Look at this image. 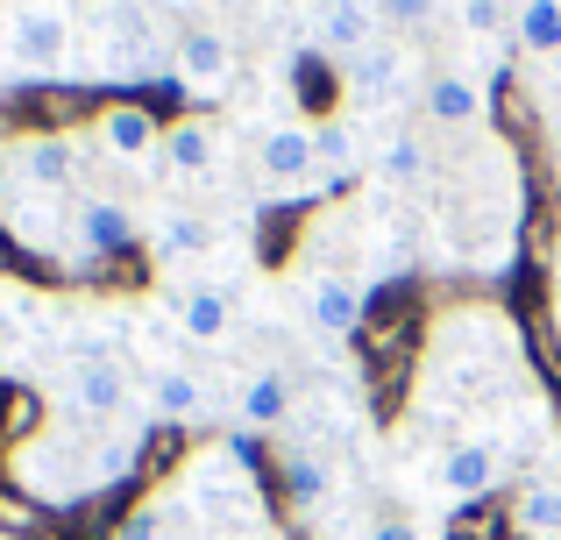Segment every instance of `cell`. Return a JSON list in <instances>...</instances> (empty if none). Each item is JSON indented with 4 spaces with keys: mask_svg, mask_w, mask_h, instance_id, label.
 I'll return each instance as SVG.
<instances>
[{
    "mask_svg": "<svg viewBox=\"0 0 561 540\" xmlns=\"http://www.w3.org/2000/svg\"><path fill=\"white\" fill-rule=\"evenodd\" d=\"M256 171L277 185V193H306L320 185V157H313V122H277L271 136L256 142Z\"/></svg>",
    "mask_w": 561,
    "mask_h": 540,
    "instance_id": "6da1fadb",
    "label": "cell"
},
{
    "mask_svg": "<svg viewBox=\"0 0 561 540\" xmlns=\"http://www.w3.org/2000/svg\"><path fill=\"white\" fill-rule=\"evenodd\" d=\"M8 43H14V65H28V71L65 65V43H71L65 8H57V0H22V8H14Z\"/></svg>",
    "mask_w": 561,
    "mask_h": 540,
    "instance_id": "7a4b0ae2",
    "label": "cell"
},
{
    "mask_svg": "<svg viewBox=\"0 0 561 540\" xmlns=\"http://www.w3.org/2000/svg\"><path fill=\"white\" fill-rule=\"evenodd\" d=\"M483 107H491V93H483L462 65H448V71H434V79H426V122L469 128V122H483Z\"/></svg>",
    "mask_w": 561,
    "mask_h": 540,
    "instance_id": "3957f363",
    "label": "cell"
},
{
    "mask_svg": "<svg viewBox=\"0 0 561 540\" xmlns=\"http://www.w3.org/2000/svg\"><path fill=\"white\" fill-rule=\"evenodd\" d=\"M342 79H348V100H356V107H398V93H405V57L363 50V57L342 65Z\"/></svg>",
    "mask_w": 561,
    "mask_h": 540,
    "instance_id": "277c9868",
    "label": "cell"
},
{
    "mask_svg": "<svg viewBox=\"0 0 561 540\" xmlns=\"http://www.w3.org/2000/svg\"><path fill=\"white\" fill-rule=\"evenodd\" d=\"M320 43H328L334 57H363V50H377V14H370V0H328L320 8Z\"/></svg>",
    "mask_w": 561,
    "mask_h": 540,
    "instance_id": "5b68a950",
    "label": "cell"
},
{
    "mask_svg": "<svg viewBox=\"0 0 561 540\" xmlns=\"http://www.w3.org/2000/svg\"><path fill=\"white\" fill-rule=\"evenodd\" d=\"M65 399H71V413H79V420H114V413L128 405L122 363H85V370L65 384Z\"/></svg>",
    "mask_w": 561,
    "mask_h": 540,
    "instance_id": "8992f818",
    "label": "cell"
},
{
    "mask_svg": "<svg viewBox=\"0 0 561 540\" xmlns=\"http://www.w3.org/2000/svg\"><path fill=\"white\" fill-rule=\"evenodd\" d=\"M491 484H497V448L491 441H455L440 456V491L448 498H483Z\"/></svg>",
    "mask_w": 561,
    "mask_h": 540,
    "instance_id": "52a82bcc",
    "label": "cell"
},
{
    "mask_svg": "<svg viewBox=\"0 0 561 540\" xmlns=\"http://www.w3.org/2000/svg\"><path fill=\"white\" fill-rule=\"evenodd\" d=\"M179 328L192 342H220V334L234 328V291L228 285H192L179 291Z\"/></svg>",
    "mask_w": 561,
    "mask_h": 540,
    "instance_id": "ba28073f",
    "label": "cell"
},
{
    "mask_svg": "<svg viewBox=\"0 0 561 540\" xmlns=\"http://www.w3.org/2000/svg\"><path fill=\"white\" fill-rule=\"evenodd\" d=\"M306 306H313L320 334H356L363 328V285H348V277H313Z\"/></svg>",
    "mask_w": 561,
    "mask_h": 540,
    "instance_id": "9c48e42d",
    "label": "cell"
},
{
    "mask_svg": "<svg viewBox=\"0 0 561 540\" xmlns=\"http://www.w3.org/2000/svg\"><path fill=\"white\" fill-rule=\"evenodd\" d=\"M214 157H220L214 122H171V136H164L171 179H206V171H214Z\"/></svg>",
    "mask_w": 561,
    "mask_h": 540,
    "instance_id": "30bf717a",
    "label": "cell"
},
{
    "mask_svg": "<svg viewBox=\"0 0 561 540\" xmlns=\"http://www.w3.org/2000/svg\"><path fill=\"white\" fill-rule=\"evenodd\" d=\"M100 142H107V157H128V164H136V157H150L164 136H157L150 107H107L100 114Z\"/></svg>",
    "mask_w": 561,
    "mask_h": 540,
    "instance_id": "8fae6325",
    "label": "cell"
},
{
    "mask_svg": "<svg viewBox=\"0 0 561 540\" xmlns=\"http://www.w3.org/2000/svg\"><path fill=\"white\" fill-rule=\"evenodd\" d=\"M79 242L85 250H128V242H136V214L122 207V199H85L79 207Z\"/></svg>",
    "mask_w": 561,
    "mask_h": 540,
    "instance_id": "7c38bea8",
    "label": "cell"
},
{
    "mask_svg": "<svg viewBox=\"0 0 561 540\" xmlns=\"http://www.w3.org/2000/svg\"><path fill=\"white\" fill-rule=\"evenodd\" d=\"M179 65H185L192 85H220L234 71V43L220 36V28H192V36L179 43Z\"/></svg>",
    "mask_w": 561,
    "mask_h": 540,
    "instance_id": "4fadbf2b",
    "label": "cell"
},
{
    "mask_svg": "<svg viewBox=\"0 0 561 540\" xmlns=\"http://www.w3.org/2000/svg\"><path fill=\"white\" fill-rule=\"evenodd\" d=\"M206 250H214V221H206V214L171 207L164 221H157V256H164V264H185V256H206Z\"/></svg>",
    "mask_w": 561,
    "mask_h": 540,
    "instance_id": "5bb4252c",
    "label": "cell"
},
{
    "mask_svg": "<svg viewBox=\"0 0 561 540\" xmlns=\"http://www.w3.org/2000/svg\"><path fill=\"white\" fill-rule=\"evenodd\" d=\"M150 413L164 420H199L206 413V384L192 370H157L150 377Z\"/></svg>",
    "mask_w": 561,
    "mask_h": 540,
    "instance_id": "9a60e30c",
    "label": "cell"
},
{
    "mask_svg": "<svg viewBox=\"0 0 561 540\" xmlns=\"http://www.w3.org/2000/svg\"><path fill=\"white\" fill-rule=\"evenodd\" d=\"M285 405H291V384H285V370H256L242 384V420L249 427H277V420H285Z\"/></svg>",
    "mask_w": 561,
    "mask_h": 540,
    "instance_id": "2e32d148",
    "label": "cell"
},
{
    "mask_svg": "<svg viewBox=\"0 0 561 540\" xmlns=\"http://www.w3.org/2000/svg\"><path fill=\"white\" fill-rule=\"evenodd\" d=\"M512 28H519L526 50L554 57L561 50V0H519V8H512Z\"/></svg>",
    "mask_w": 561,
    "mask_h": 540,
    "instance_id": "e0dca14e",
    "label": "cell"
},
{
    "mask_svg": "<svg viewBox=\"0 0 561 540\" xmlns=\"http://www.w3.org/2000/svg\"><path fill=\"white\" fill-rule=\"evenodd\" d=\"M313 157H320V185L348 179V171H356V128L348 122H320L313 128Z\"/></svg>",
    "mask_w": 561,
    "mask_h": 540,
    "instance_id": "ac0fdd59",
    "label": "cell"
},
{
    "mask_svg": "<svg viewBox=\"0 0 561 540\" xmlns=\"http://www.w3.org/2000/svg\"><path fill=\"white\" fill-rule=\"evenodd\" d=\"M107 43H114V57H157L150 22H142V0H114L107 8Z\"/></svg>",
    "mask_w": 561,
    "mask_h": 540,
    "instance_id": "d6986e66",
    "label": "cell"
},
{
    "mask_svg": "<svg viewBox=\"0 0 561 540\" xmlns=\"http://www.w3.org/2000/svg\"><path fill=\"white\" fill-rule=\"evenodd\" d=\"M512 519H519L526 533H561V491L548 484V476H534V484L519 491V513Z\"/></svg>",
    "mask_w": 561,
    "mask_h": 540,
    "instance_id": "ffe728a7",
    "label": "cell"
},
{
    "mask_svg": "<svg viewBox=\"0 0 561 540\" xmlns=\"http://www.w3.org/2000/svg\"><path fill=\"white\" fill-rule=\"evenodd\" d=\"M14 164L36 171V185H65V171H71V142L36 136V142H22V150H14Z\"/></svg>",
    "mask_w": 561,
    "mask_h": 540,
    "instance_id": "44dd1931",
    "label": "cell"
},
{
    "mask_svg": "<svg viewBox=\"0 0 561 540\" xmlns=\"http://www.w3.org/2000/svg\"><path fill=\"white\" fill-rule=\"evenodd\" d=\"M383 171H391V179H426V142L412 136V128H391V142H383Z\"/></svg>",
    "mask_w": 561,
    "mask_h": 540,
    "instance_id": "7402d4cb",
    "label": "cell"
},
{
    "mask_svg": "<svg viewBox=\"0 0 561 540\" xmlns=\"http://www.w3.org/2000/svg\"><path fill=\"white\" fill-rule=\"evenodd\" d=\"M291 491H299V498L313 505L320 491H328V470H320V462H291Z\"/></svg>",
    "mask_w": 561,
    "mask_h": 540,
    "instance_id": "603a6c76",
    "label": "cell"
},
{
    "mask_svg": "<svg viewBox=\"0 0 561 540\" xmlns=\"http://www.w3.org/2000/svg\"><path fill=\"white\" fill-rule=\"evenodd\" d=\"M462 22L477 28V36H491V28L505 22V14H497V0H462Z\"/></svg>",
    "mask_w": 561,
    "mask_h": 540,
    "instance_id": "cb8c5ba5",
    "label": "cell"
},
{
    "mask_svg": "<svg viewBox=\"0 0 561 540\" xmlns=\"http://www.w3.org/2000/svg\"><path fill=\"white\" fill-rule=\"evenodd\" d=\"M383 8H391L398 22H426V14H434V0H383Z\"/></svg>",
    "mask_w": 561,
    "mask_h": 540,
    "instance_id": "d4e9b609",
    "label": "cell"
},
{
    "mask_svg": "<svg viewBox=\"0 0 561 540\" xmlns=\"http://www.w3.org/2000/svg\"><path fill=\"white\" fill-rule=\"evenodd\" d=\"M122 540H157V513H136V519H128V533Z\"/></svg>",
    "mask_w": 561,
    "mask_h": 540,
    "instance_id": "484cf974",
    "label": "cell"
},
{
    "mask_svg": "<svg viewBox=\"0 0 561 540\" xmlns=\"http://www.w3.org/2000/svg\"><path fill=\"white\" fill-rule=\"evenodd\" d=\"M228 448H234V462H256V427H242V434H234Z\"/></svg>",
    "mask_w": 561,
    "mask_h": 540,
    "instance_id": "4316f807",
    "label": "cell"
},
{
    "mask_svg": "<svg viewBox=\"0 0 561 540\" xmlns=\"http://www.w3.org/2000/svg\"><path fill=\"white\" fill-rule=\"evenodd\" d=\"M548 484L561 491V441H554V456H548Z\"/></svg>",
    "mask_w": 561,
    "mask_h": 540,
    "instance_id": "83f0119b",
    "label": "cell"
},
{
    "mask_svg": "<svg viewBox=\"0 0 561 540\" xmlns=\"http://www.w3.org/2000/svg\"><path fill=\"white\" fill-rule=\"evenodd\" d=\"M377 540H412V527H377Z\"/></svg>",
    "mask_w": 561,
    "mask_h": 540,
    "instance_id": "f1b7e54d",
    "label": "cell"
},
{
    "mask_svg": "<svg viewBox=\"0 0 561 540\" xmlns=\"http://www.w3.org/2000/svg\"><path fill=\"white\" fill-rule=\"evenodd\" d=\"M554 157H561V122H554Z\"/></svg>",
    "mask_w": 561,
    "mask_h": 540,
    "instance_id": "f546056e",
    "label": "cell"
}]
</instances>
